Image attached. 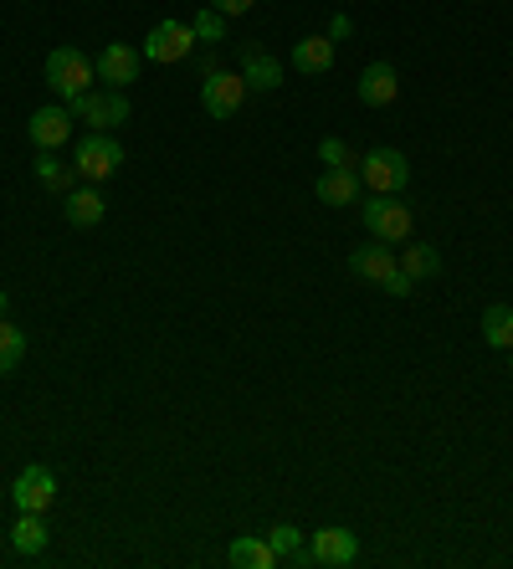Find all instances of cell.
I'll use <instances>...</instances> for the list:
<instances>
[{
	"mask_svg": "<svg viewBox=\"0 0 513 569\" xmlns=\"http://www.w3.org/2000/svg\"><path fill=\"white\" fill-rule=\"evenodd\" d=\"M93 72H98V68H93L77 47H57L47 57V83H51V93H57L62 103L83 98L87 87H93Z\"/></svg>",
	"mask_w": 513,
	"mask_h": 569,
	"instance_id": "6da1fadb",
	"label": "cell"
},
{
	"mask_svg": "<svg viewBox=\"0 0 513 569\" xmlns=\"http://www.w3.org/2000/svg\"><path fill=\"white\" fill-rule=\"evenodd\" d=\"M72 165H77V180H87V185L114 180L123 165V144L114 134H87L77 144V154H72Z\"/></svg>",
	"mask_w": 513,
	"mask_h": 569,
	"instance_id": "7a4b0ae2",
	"label": "cell"
},
{
	"mask_svg": "<svg viewBox=\"0 0 513 569\" xmlns=\"http://www.w3.org/2000/svg\"><path fill=\"white\" fill-rule=\"evenodd\" d=\"M195 47H201V42H195V32H190V21H159V26L144 36L139 57H144V62H159V68H170V62H186Z\"/></svg>",
	"mask_w": 513,
	"mask_h": 569,
	"instance_id": "3957f363",
	"label": "cell"
},
{
	"mask_svg": "<svg viewBox=\"0 0 513 569\" xmlns=\"http://www.w3.org/2000/svg\"><path fill=\"white\" fill-rule=\"evenodd\" d=\"M359 180L370 185L375 195H401L410 185V159L401 150H370L359 159Z\"/></svg>",
	"mask_w": 513,
	"mask_h": 569,
	"instance_id": "277c9868",
	"label": "cell"
},
{
	"mask_svg": "<svg viewBox=\"0 0 513 569\" xmlns=\"http://www.w3.org/2000/svg\"><path fill=\"white\" fill-rule=\"evenodd\" d=\"M68 108H72V118L93 123V134H108V129H119L123 118H129V98H123V87H108V93H93V87H87L83 98H72Z\"/></svg>",
	"mask_w": 513,
	"mask_h": 569,
	"instance_id": "5b68a950",
	"label": "cell"
},
{
	"mask_svg": "<svg viewBox=\"0 0 513 569\" xmlns=\"http://www.w3.org/2000/svg\"><path fill=\"white\" fill-rule=\"evenodd\" d=\"M11 498H16L21 513H47L51 498H57V477H51V467H41V462L21 467L16 483H11Z\"/></svg>",
	"mask_w": 513,
	"mask_h": 569,
	"instance_id": "8992f818",
	"label": "cell"
},
{
	"mask_svg": "<svg viewBox=\"0 0 513 569\" xmlns=\"http://www.w3.org/2000/svg\"><path fill=\"white\" fill-rule=\"evenodd\" d=\"M241 98H247V78H241V72H222V68H216L201 83V108L211 118H231L241 108Z\"/></svg>",
	"mask_w": 513,
	"mask_h": 569,
	"instance_id": "52a82bcc",
	"label": "cell"
},
{
	"mask_svg": "<svg viewBox=\"0 0 513 569\" xmlns=\"http://www.w3.org/2000/svg\"><path fill=\"white\" fill-rule=\"evenodd\" d=\"M365 226L375 241H406L410 236V205H401L395 195H375L365 205Z\"/></svg>",
	"mask_w": 513,
	"mask_h": 569,
	"instance_id": "ba28073f",
	"label": "cell"
},
{
	"mask_svg": "<svg viewBox=\"0 0 513 569\" xmlns=\"http://www.w3.org/2000/svg\"><path fill=\"white\" fill-rule=\"evenodd\" d=\"M26 129H32L36 150H62V144L72 139V108H68V103H47V108H36V114H32Z\"/></svg>",
	"mask_w": 513,
	"mask_h": 569,
	"instance_id": "9c48e42d",
	"label": "cell"
},
{
	"mask_svg": "<svg viewBox=\"0 0 513 569\" xmlns=\"http://www.w3.org/2000/svg\"><path fill=\"white\" fill-rule=\"evenodd\" d=\"M308 549H313V565L344 569L359 559V538L349 529H319V534H308Z\"/></svg>",
	"mask_w": 513,
	"mask_h": 569,
	"instance_id": "30bf717a",
	"label": "cell"
},
{
	"mask_svg": "<svg viewBox=\"0 0 513 569\" xmlns=\"http://www.w3.org/2000/svg\"><path fill=\"white\" fill-rule=\"evenodd\" d=\"M139 62H144V57H139L134 47H123V42H108V47L98 51V62H93V68H98V78L108 87H129L139 78Z\"/></svg>",
	"mask_w": 513,
	"mask_h": 569,
	"instance_id": "8fae6325",
	"label": "cell"
},
{
	"mask_svg": "<svg viewBox=\"0 0 513 569\" xmlns=\"http://www.w3.org/2000/svg\"><path fill=\"white\" fill-rule=\"evenodd\" d=\"M241 78L256 93H273V87H283V62L262 47H241Z\"/></svg>",
	"mask_w": 513,
	"mask_h": 569,
	"instance_id": "7c38bea8",
	"label": "cell"
},
{
	"mask_svg": "<svg viewBox=\"0 0 513 569\" xmlns=\"http://www.w3.org/2000/svg\"><path fill=\"white\" fill-rule=\"evenodd\" d=\"M359 98L370 103V108H385V103L401 98V78H395L391 62H370V68L359 72Z\"/></svg>",
	"mask_w": 513,
	"mask_h": 569,
	"instance_id": "4fadbf2b",
	"label": "cell"
},
{
	"mask_svg": "<svg viewBox=\"0 0 513 569\" xmlns=\"http://www.w3.org/2000/svg\"><path fill=\"white\" fill-rule=\"evenodd\" d=\"M359 169H324V175H319V185H313V190H319V201L324 205H355L359 201Z\"/></svg>",
	"mask_w": 513,
	"mask_h": 569,
	"instance_id": "5bb4252c",
	"label": "cell"
},
{
	"mask_svg": "<svg viewBox=\"0 0 513 569\" xmlns=\"http://www.w3.org/2000/svg\"><path fill=\"white\" fill-rule=\"evenodd\" d=\"M293 68L308 72V78L329 72L334 68V42H329V36H303V42H293Z\"/></svg>",
	"mask_w": 513,
	"mask_h": 569,
	"instance_id": "9a60e30c",
	"label": "cell"
},
{
	"mask_svg": "<svg viewBox=\"0 0 513 569\" xmlns=\"http://www.w3.org/2000/svg\"><path fill=\"white\" fill-rule=\"evenodd\" d=\"M349 268H355V277H365V283H385L401 262H395V251L391 247H359L355 257H349Z\"/></svg>",
	"mask_w": 513,
	"mask_h": 569,
	"instance_id": "2e32d148",
	"label": "cell"
},
{
	"mask_svg": "<svg viewBox=\"0 0 513 569\" xmlns=\"http://www.w3.org/2000/svg\"><path fill=\"white\" fill-rule=\"evenodd\" d=\"M36 180L47 185V190H57V195H68L72 185H77V165H68L57 150H41L36 154Z\"/></svg>",
	"mask_w": 513,
	"mask_h": 569,
	"instance_id": "e0dca14e",
	"label": "cell"
},
{
	"mask_svg": "<svg viewBox=\"0 0 513 569\" xmlns=\"http://www.w3.org/2000/svg\"><path fill=\"white\" fill-rule=\"evenodd\" d=\"M267 544H273L277 565H313V549L303 544V534H298L293 523H277V529H267Z\"/></svg>",
	"mask_w": 513,
	"mask_h": 569,
	"instance_id": "ac0fdd59",
	"label": "cell"
},
{
	"mask_svg": "<svg viewBox=\"0 0 513 569\" xmlns=\"http://www.w3.org/2000/svg\"><path fill=\"white\" fill-rule=\"evenodd\" d=\"M226 559H231V565L237 569H277V554H273V544H267V538H237V544H231V549H226Z\"/></svg>",
	"mask_w": 513,
	"mask_h": 569,
	"instance_id": "d6986e66",
	"label": "cell"
},
{
	"mask_svg": "<svg viewBox=\"0 0 513 569\" xmlns=\"http://www.w3.org/2000/svg\"><path fill=\"white\" fill-rule=\"evenodd\" d=\"M47 523H41V513H21L16 529H11V549L26 554V559H36V554L47 549Z\"/></svg>",
	"mask_w": 513,
	"mask_h": 569,
	"instance_id": "ffe728a7",
	"label": "cell"
},
{
	"mask_svg": "<svg viewBox=\"0 0 513 569\" xmlns=\"http://www.w3.org/2000/svg\"><path fill=\"white\" fill-rule=\"evenodd\" d=\"M103 195H98V185H87V190H68V221L72 226H98L103 221Z\"/></svg>",
	"mask_w": 513,
	"mask_h": 569,
	"instance_id": "44dd1931",
	"label": "cell"
},
{
	"mask_svg": "<svg viewBox=\"0 0 513 569\" xmlns=\"http://www.w3.org/2000/svg\"><path fill=\"white\" fill-rule=\"evenodd\" d=\"M482 339H488L493 349H513V308L509 303H493V308L482 313Z\"/></svg>",
	"mask_w": 513,
	"mask_h": 569,
	"instance_id": "7402d4cb",
	"label": "cell"
},
{
	"mask_svg": "<svg viewBox=\"0 0 513 569\" xmlns=\"http://www.w3.org/2000/svg\"><path fill=\"white\" fill-rule=\"evenodd\" d=\"M395 262H401V272H406V277H416V283L442 272V257H437V247H406Z\"/></svg>",
	"mask_w": 513,
	"mask_h": 569,
	"instance_id": "603a6c76",
	"label": "cell"
},
{
	"mask_svg": "<svg viewBox=\"0 0 513 569\" xmlns=\"http://www.w3.org/2000/svg\"><path fill=\"white\" fill-rule=\"evenodd\" d=\"M21 359H26V334L11 319H0V375H11Z\"/></svg>",
	"mask_w": 513,
	"mask_h": 569,
	"instance_id": "cb8c5ba5",
	"label": "cell"
},
{
	"mask_svg": "<svg viewBox=\"0 0 513 569\" xmlns=\"http://www.w3.org/2000/svg\"><path fill=\"white\" fill-rule=\"evenodd\" d=\"M190 32H195V42H201V47H216V42H226V16L216 11V5H205L201 16L190 21Z\"/></svg>",
	"mask_w": 513,
	"mask_h": 569,
	"instance_id": "d4e9b609",
	"label": "cell"
},
{
	"mask_svg": "<svg viewBox=\"0 0 513 569\" xmlns=\"http://www.w3.org/2000/svg\"><path fill=\"white\" fill-rule=\"evenodd\" d=\"M319 159H324L329 169H355V165H359L355 150H349L344 139H324V144H319Z\"/></svg>",
	"mask_w": 513,
	"mask_h": 569,
	"instance_id": "484cf974",
	"label": "cell"
},
{
	"mask_svg": "<svg viewBox=\"0 0 513 569\" xmlns=\"http://www.w3.org/2000/svg\"><path fill=\"white\" fill-rule=\"evenodd\" d=\"M380 287H385L391 298H410V293H416V277H406V272L395 268V272H391V277H385V283H380Z\"/></svg>",
	"mask_w": 513,
	"mask_h": 569,
	"instance_id": "4316f807",
	"label": "cell"
},
{
	"mask_svg": "<svg viewBox=\"0 0 513 569\" xmlns=\"http://www.w3.org/2000/svg\"><path fill=\"white\" fill-rule=\"evenodd\" d=\"M211 5H216L222 16H247V11H252L256 0H211Z\"/></svg>",
	"mask_w": 513,
	"mask_h": 569,
	"instance_id": "83f0119b",
	"label": "cell"
},
{
	"mask_svg": "<svg viewBox=\"0 0 513 569\" xmlns=\"http://www.w3.org/2000/svg\"><path fill=\"white\" fill-rule=\"evenodd\" d=\"M349 32H355V21L344 16V11H339V16H334V21H329V42H344V36H349Z\"/></svg>",
	"mask_w": 513,
	"mask_h": 569,
	"instance_id": "f1b7e54d",
	"label": "cell"
},
{
	"mask_svg": "<svg viewBox=\"0 0 513 569\" xmlns=\"http://www.w3.org/2000/svg\"><path fill=\"white\" fill-rule=\"evenodd\" d=\"M0 313H5V293H0Z\"/></svg>",
	"mask_w": 513,
	"mask_h": 569,
	"instance_id": "f546056e",
	"label": "cell"
},
{
	"mask_svg": "<svg viewBox=\"0 0 513 569\" xmlns=\"http://www.w3.org/2000/svg\"><path fill=\"white\" fill-rule=\"evenodd\" d=\"M509 369H513V349H509Z\"/></svg>",
	"mask_w": 513,
	"mask_h": 569,
	"instance_id": "4dcf8cb0",
	"label": "cell"
}]
</instances>
